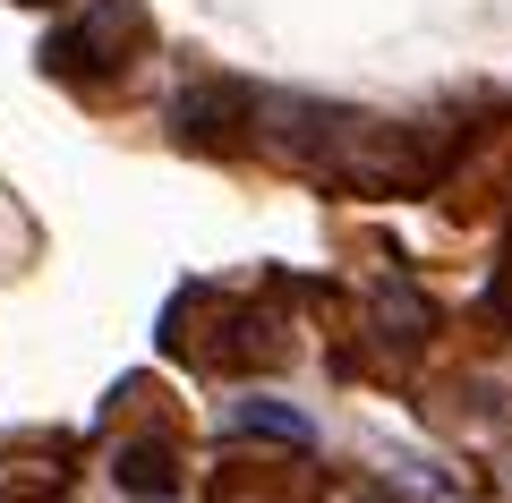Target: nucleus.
I'll use <instances>...</instances> for the list:
<instances>
[{
    "label": "nucleus",
    "instance_id": "nucleus-1",
    "mask_svg": "<svg viewBox=\"0 0 512 503\" xmlns=\"http://www.w3.org/2000/svg\"><path fill=\"white\" fill-rule=\"evenodd\" d=\"M146 35V18H137V0H94L77 26H60L52 43H43V60H52L60 77H111V69H128V43Z\"/></svg>",
    "mask_w": 512,
    "mask_h": 503
},
{
    "label": "nucleus",
    "instance_id": "nucleus-2",
    "mask_svg": "<svg viewBox=\"0 0 512 503\" xmlns=\"http://www.w3.org/2000/svg\"><path fill=\"white\" fill-rule=\"evenodd\" d=\"M256 94L239 86V77H222V86H188L180 103H171V128H180L188 145H231L239 128H256Z\"/></svg>",
    "mask_w": 512,
    "mask_h": 503
},
{
    "label": "nucleus",
    "instance_id": "nucleus-4",
    "mask_svg": "<svg viewBox=\"0 0 512 503\" xmlns=\"http://www.w3.org/2000/svg\"><path fill=\"white\" fill-rule=\"evenodd\" d=\"M231 427H239V435H274V444H299V452L316 444V427H308L299 410H282V401H239Z\"/></svg>",
    "mask_w": 512,
    "mask_h": 503
},
{
    "label": "nucleus",
    "instance_id": "nucleus-3",
    "mask_svg": "<svg viewBox=\"0 0 512 503\" xmlns=\"http://www.w3.org/2000/svg\"><path fill=\"white\" fill-rule=\"evenodd\" d=\"M111 478H120V495H137V503H163V495H180V452H171L163 435H137V444H120Z\"/></svg>",
    "mask_w": 512,
    "mask_h": 503
}]
</instances>
